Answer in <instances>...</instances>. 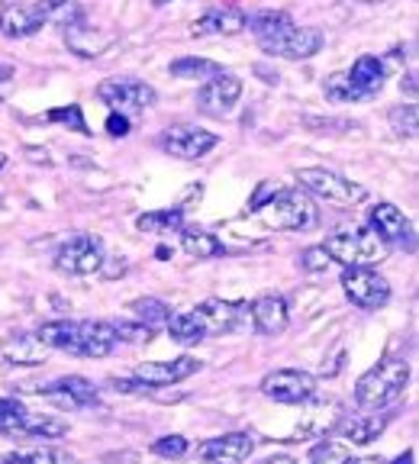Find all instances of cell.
<instances>
[{"label":"cell","mask_w":419,"mask_h":464,"mask_svg":"<svg viewBox=\"0 0 419 464\" xmlns=\"http://www.w3.org/2000/svg\"><path fill=\"white\" fill-rule=\"evenodd\" d=\"M52 348L43 345L36 333H7L0 339V355L7 364H20V368H36L45 364Z\"/></svg>","instance_id":"17"},{"label":"cell","mask_w":419,"mask_h":464,"mask_svg":"<svg viewBox=\"0 0 419 464\" xmlns=\"http://www.w3.org/2000/svg\"><path fill=\"white\" fill-rule=\"evenodd\" d=\"M14 461H20V464H78L65 449H52V445H43V449L14 455Z\"/></svg>","instance_id":"34"},{"label":"cell","mask_w":419,"mask_h":464,"mask_svg":"<svg viewBox=\"0 0 419 464\" xmlns=\"http://www.w3.org/2000/svg\"><path fill=\"white\" fill-rule=\"evenodd\" d=\"M387 120H391V130L397 132V136H406V139L416 136V107H413V103L394 107L391 113H387Z\"/></svg>","instance_id":"35"},{"label":"cell","mask_w":419,"mask_h":464,"mask_svg":"<svg viewBox=\"0 0 419 464\" xmlns=\"http://www.w3.org/2000/svg\"><path fill=\"white\" fill-rule=\"evenodd\" d=\"M246 26L252 29L255 43H258L268 55L290 58V62L317 55L326 43V36L317 26H297L294 16L281 14V10H261Z\"/></svg>","instance_id":"1"},{"label":"cell","mask_w":419,"mask_h":464,"mask_svg":"<svg viewBox=\"0 0 419 464\" xmlns=\"http://www.w3.org/2000/svg\"><path fill=\"white\" fill-rule=\"evenodd\" d=\"M197 371H200V358H194V355L171 358V362H142L136 368V381L145 387H171V384L188 381Z\"/></svg>","instance_id":"14"},{"label":"cell","mask_w":419,"mask_h":464,"mask_svg":"<svg viewBox=\"0 0 419 464\" xmlns=\"http://www.w3.org/2000/svg\"><path fill=\"white\" fill-rule=\"evenodd\" d=\"M161 152L171 155V159H181V161H197L203 159L207 152H213L219 145V136L210 130H200V126H190V123H178V126H168L165 132L159 136Z\"/></svg>","instance_id":"7"},{"label":"cell","mask_w":419,"mask_h":464,"mask_svg":"<svg viewBox=\"0 0 419 464\" xmlns=\"http://www.w3.org/2000/svg\"><path fill=\"white\" fill-rule=\"evenodd\" d=\"M261 219H265V226H275V229H310V226H317L319 213H317V203H313V197L307 194L304 188L297 190H275V197L265 203V207H258Z\"/></svg>","instance_id":"4"},{"label":"cell","mask_w":419,"mask_h":464,"mask_svg":"<svg viewBox=\"0 0 419 464\" xmlns=\"http://www.w3.org/2000/svg\"><path fill=\"white\" fill-rule=\"evenodd\" d=\"M65 432L68 422L55 420L49 413H29V410H23L20 416L0 420V435H10V439H58V435Z\"/></svg>","instance_id":"16"},{"label":"cell","mask_w":419,"mask_h":464,"mask_svg":"<svg viewBox=\"0 0 419 464\" xmlns=\"http://www.w3.org/2000/svg\"><path fill=\"white\" fill-rule=\"evenodd\" d=\"M107 132H110L113 139L130 136V116H123V113H110V116H107Z\"/></svg>","instance_id":"40"},{"label":"cell","mask_w":419,"mask_h":464,"mask_svg":"<svg viewBox=\"0 0 419 464\" xmlns=\"http://www.w3.org/2000/svg\"><path fill=\"white\" fill-rule=\"evenodd\" d=\"M339 284L358 310H381L391 300V284L384 281L375 268H346Z\"/></svg>","instance_id":"10"},{"label":"cell","mask_w":419,"mask_h":464,"mask_svg":"<svg viewBox=\"0 0 419 464\" xmlns=\"http://www.w3.org/2000/svg\"><path fill=\"white\" fill-rule=\"evenodd\" d=\"M400 87H406V94H416V74H406V81H400Z\"/></svg>","instance_id":"44"},{"label":"cell","mask_w":419,"mask_h":464,"mask_svg":"<svg viewBox=\"0 0 419 464\" xmlns=\"http://www.w3.org/2000/svg\"><path fill=\"white\" fill-rule=\"evenodd\" d=\"M239 97H242V81L229 72H219L213 78L203 81V87L197 91V110L207 116H229L236 110Z\"/></svg>","instance_id":"11"},{"label":"cell","mask_w":419,"mask_h":464,"mask_svg":"<svg viewBox=\"0 0 419 464\" xmlns=\"http://www.w3.org/2000/svg\"><path fill=\"white\" fill-rule=\"evenodd\" d=\"M406 381H410V364L404 358H384V362H377L375 368L358 377L355 403L362 410H384L404 393Z\"/></svg>","instance_id":"3"},{"label":"cell","mask_w":419,"mask_h":464,"mask_svg":"<svg viewBox=\"0 0 419 464\" xmlns=\"http://www.w3.org/2000/svg\"><path fill=\"white\" fill-rule=\"evenodd\" d=\"M261 464H297V461L290 455H275V458H265Z\"/></svg>","instance_id":"43"},{"label":"cell","mask_w":419,"mask_h":464,"mask_svg":"<svg viewBox=\"0 0 419 464\" xmlns=\"http://www.w3.org/2000/svg\"><path fill=\"white\" fill-rule=\"evenodd\" d=\"M413 461H416V451L410 449V451H404V455H400V458H397V461H394V464H413Z\"/></svg>","instance_id":"45"},{"label":"cell","mask_w":419,"mask_h":464,"mask_svg":"<svg viewBox=\"0 0 419 464\" xmlns=\"http://www.w3.org/2000/svg\"><path fill=\"white\" fill-rule=\"evenodd\" d=\"M323 248H326V255H329V261H339L346 268H375V265H381V261L391 255V246H387L371 226L333 232V236L323 242Z\"/></svg>","instance_id":"2"},{"label":"cell","mask_w":419,"mask_h":464,"mask_svg":"<svg viewBox=\"0 0 419 464\" xmlns=\"http://www.w3.org/2000/svg\"><path fill=\"white\" fill-rule=\"evenodd\" d=\"M97 97H101L113 113L136 116V113H145V110L155 103V87L136 78H107L97 84Z\"/></svg>","instance_id":"6"},{"label":"cell","mask_w":419,"mask_h":464,"mask_svg":"<svg viewBox=\"0 0 419 464\" xmlns=\"http://www.w3.org/2000/svg\"><path fill=\"white\" fill-rule=\"evenodd\" d=\"M255 451V439L248 432H226L210 439L197 449L203 464H246Z\"/></svg>","instance_id":"12"},{"label":"cell","mask_w":419,"mask_h":464,"mask_svg":"<svg viewBox=\"0 0 419 464\" xmlns=\"http://www.w3.org/2000/svg\"><path fill=\"white\" fill-rule=\"evenodd\" d=\"M45 400H52L62 410H84V406H97V387L81 374H68L58 377L52 384L39 387Z\"/></svg>","instance_id":"13"},{"label":"cell","mask_w":419,"mask_h":464,"mask_svg":"<svg viewBox=\"0 0 419 464\" xmlns=\"http://www.w3.org/2000/svg\"><path fill=\"white\" fill-rule=\"evenodd\" d=\"M101 265H103V242L97 239L94 232H78V236H72L55 255V268L74 277L94 275V271H101Z\"/></svg>","instance_id":"8"},{"label":"cell","mask_w":419,"mask_h":464,"mask_svg":"<svg viewBox=\"0 0 419 464\" xmlns=\"http://www.w3.org/2000/svg\"><path fill=\"white\" fill-rule=\"evenodd\" d=\"M168 333H171L174 342H181V345H197L200 339H207V333H203V323L197 319L194 310H184V313H171V316L165 319Z\"/></svg>","instance_id":"28"},{"label":"cell","mask_w":419,"mask_h":464,"mask_svg":"<svg viewBox=\"0 0 419 464\" xmlns=\"http://www.w3.org/2000/svg\"><path fill=\"white\" fill-rule=\"evenodd\" d=\"M300 268L310 271V275H319V271L329 268V255H326V248H323V246L307 248V252L300 255Z\"/></svg>","instance_id":"39"},{"label":"cell","mask_w":419,"mask_h":464,"mask_svg":"<svg viewBox=\"0 0 419 464\" xmlns=\"http://www.w3.org/2000/svg\"><path fill=\"white\" fill-rule=\"evenodd\" d=\"M188 439H184V435H161V439H155V445H152V451L159 458H184L188 455Z\"/></svg>","instance_id":"36"},{"label":"cell","mask_w":419,"mask_h":464,"mask_svg":"<svg viewBox=\"0 0 419 464\" xmlns=\"http://www.w3.org/2000/svg\"><path fill=\"white\" fill-rule=\"evenodd\" d=\"M132 316H136V323H142V326H159V323H165L168 316H171V310H168V304H161V300L155 297H139L130 304Z\"/></svg>","instance_id":"31"},{"label":"cell","mask_w":419,"mask_h":464,"mask_svg":"<svg viewBox=\"0 0 419 464\" xmlns=\"http://www.w3.org/2000/svg\"><path fill=\"white\" fill-rule=\"evenodd\" d=\"M155 7H165V4H171V0H152Z\"/></svg>","instance_id":"47"},{"label":"cell","mask_w":419,"mask_h":464,"mask_svg":"<svg viewBox=\"0 0 419 464\" xmlns=\"http://www.w3.org/2000/svg\"><path fill=\"white\" fill-rule=\"evenodd\" d=\"M391 422V413H365V416H348L336 426V435H339L346 445H371L377 435L387 429Z\"/></svg>","instance_id":"22"},{"label":"cell","mask_w":419,"mask_h":464,"mask_svg":"<svg viewBox=\"0 0 419 464\" xmlns=\"http://www.w3.org/2000/svg\"><path fill=\"white\" fill-rule=\"evenodd\" d=\"M371 229H375L387 246L413 248V223L404 217L400 207H394V203H377L375 210H371Z\"/></svg>","instance_id":"18"},{"label":"cell","mask_w":419,"mask_h":464,"mask_svg":"<svg viewBox=\"0 0 419 464\" xmlns=\"http://www.w3.org/2000/svg\"><path fill=\"white\" fill-rule=\"evenodd\" d=\"M0 210H4V197H0Z\"/></svg>","instance_id":"49"},{"label":"cell","mask_w":419,"mask_h":464,"mask_svg":"<svg viewBox=\"0 0 419 464\" xmlns=\"http://www.w3.org/2000/svg\"><path fill=\"white\" fill-rule=\"evenodd\" d=\"M136 226L142 232H155V236H165V232H178L184 226V210H181V207H171V210L142 213V217L136 219Z\"/></svg>","instance_id":"29"},{"label":"cell","mask_w":419,"mask_h":464,"mask_svg":"<svg viewBox=\"0 0 419 464\" xmlns=\"http://www.w3.org/2000/svg\"><path fill=\"white\" fill-rule=\"evenodd\" d=\"M33 14H36V20L43 23V26L68 29L84 16V10H81L78 0H36V4H33Z\"/></svg>","instance_id":"24"},{"label":"cell","mask_w":419,"mask_h":464,"mask_svg":"<svg viewBox=\"0 0 419 464\" xmlns=\"http://www.w3.org/2000/svg\"><path fill=\"white\" fill-rule=\"evenodd\" d=\"M348 461H352V449L346 442H336V439H323L310 451V464H348Z\"/></svg>","instance_id":"33"},{"label":"cell","mask_w":419,"mask_h":464,"mask_svg":"<svg viewBox=\"0 0 419 464\" xmlns=\"http://www.w3.org/2000/svg\"><path fill=\"white\" fill-rule=\"evenodd\" d=\"M261 393L268 400H275V403H307V400L317 397V377L307 374V371H297V368H281V371H271V374L261 377Z\"/></svg>","instance_id":"9"},{"label":"cell","mask_w":419,"mask_h":464,"mask_svg":"<svg viewBox=\"0 0 419 464\" xmlns=\"http://www.w3.org/2000/svg\"><path fill=\"white\" fill-rule=\"evenodd\" d=\"M181 248L190 255V258H217L223 252V242L213 236V232L200 229V226H181Z\"/></svg>","instance_id":"27"},{"label":"cell","mask_w":419,"mask_h":464,"mask_svg":"<svg viewBox=\"0 0 419 464\" xmlns=\"http://www.w3.org/2000/svg\"><path fill=\"white\" fill-rule=\"evenodd\" d=\"M348 81L358 87V94L362 97H375L384 87V62L375 55H362L352 65V72H348Z\"/></svg>","instance_id":"26"},{"label":"cell","mask_w":419,"mask_h":464,"mask_svg":"<svg viewBox=\"0 0 419 464\" xmlns=\"http://www.w3.org/2000/svg\"><path fill=\"white\" fill-rule=\"evenodd\" d=\"M110 387H113L116 393H149V387L139 384V381H120V377H113Z\"/></svg>","instance_id":"41"},{"label":"cell","mask_w":419,"mask_h":464,"mask_svg":"<svg viewBox=\"0 0 419 464\" xmlns=\"http://www.w3.org/2000/svg\"><path fill=\"white\" fill-rule=\"evenodd\" d=\"M116 333V342H149L152 339V329L142 326V323H126V319H120V323H110Z\"/></svg>","instance_id":"37"},{"label":"cell","mask_w":419,"mask_h":464,"mask_svg":"<svg viewBox=\"0 0 419 464\" xmlns=\"http://www.w3.org/2000/svg\"><path fill=\"white\" fill-rule=\"evenodd\" d=\"M323 94H326V101H333V103H355V101H365L362 94H358V87L348 81V74L346 72H336V74H329L326 78V84H323Z\"/></svg>","instance_id":"32"},{"label":"cell","mask_w":419,"mask_h":464,"mask_svg":"<svg viewBox=\"0 0 419 464\" xmlns=\"http://www.w3.org/2000/svg\"><path fill=\"white\" fill-rule=\"evenodd\" d=\"M26 406L20 400H0V420H10V416H20Z\"/></svg>","instance_id":"42"},{"label":"cell","mask_w":419,"mask_h":464,"mask_svg":"<svg viewBox=\"0 0 419 464\" xmlns=\"http://www.w3.org/2000/svg\"><path fill=\"white\" fill-rule=\"evenodd\" d=\"M49 120H52V123H72L78 132H91V130H87V123H84V116H81L78 103H68V107H62V110H52Z\"/></svg>","instance_id":"38"},{"label":"cell","mask_w":419,"mask_h":464,"mask_svg":"<svg viewBox=\"0 0 419 464\" xmlns=\"http://www.w3.org/2000/svg\"><path fill=\"white\" fill-rule=\"evenodd\" d=\"M168 72L174 74V78H184V81H207L213 78V74L223 72V65H217V62H210V58H178V62H171V68Z\"/></svg>","instance_id":"30"},{"label":"cell","mask_w":419,"mask_h":464,"mask_svg":"<svg viewBox=\"0 0 419 464\" xmlns=\"http://www.w3.org/2000/svg\"><path fill=\"white\" fill-rule=\"evenodd\" d=\"M43 23L36 20L33 7H23V4H14V7L0 10V36L7 39H26L33 33H39Z\"/></svg>","instance_id":"25"},{"label":"cell","mask_w":419,"mask_h":464,"mask_svg":"<svg viewBox=\"0 0 419 464\" xmlns=\"http://www.w3.org/2000/svg\"><path fill=\"white\" fill-rule=\"evenodd\" d=\"M348 464H384V461H381V458H358V461H355V458H352V461H348Z\"/></svg>","instance_id":"46"},{"label":"cell","mask_w":419,"mask_h":464,"mask_svg":"<svg viewBox=\"0 0 419 464\" xmlns=\"http://www.w3.org/2000/svg\"><path fill=\"white\" fill-rule=\"evenodd\" d=\"M113 33H103V29H91L84 20H78L74 26H68L65 29V43H68V49L74 52V55H81V58H97V55H103V52L113 45Z\"/></svg>","instance_id":"23"},{"label":"cell","mask_w":419,"mask_h":464,"mask_svg":"<svg viewBox=\"0 0 419 464\" xmlns=\"http://www.w3.org/2000/svg\"><path fill=\"white\" fill-rule=\"evenodd\" d=\"M116 342V333L110 323H94V319H84V323H74V339H72V355L81 358H107Z\"/></svg>","instance_id":"15"},{"label":"cell","mask_w":419,"mask_h":464,"mask_svg":"<svg viewBox=\"0 0 419 464\" xmlns=\"http://www.w3.org/2000/svg\"><path fill=\"white\" fill-rule=\"evenodd\" d=\"M297 181H300V188H304L307 194L333 203V207H342V210H346V207H358V203L368 197V190H365L362 184L346 181L342 174L326 171V168H300V171H297Z\"/></svg>","instance_id":"5"},{"label":"cell","mask_w":419,"mask_h":464,"mask_svg":"<svg viewBox=\"0 0 419 464\" xmlns=\"http://www.w3.org/2000/svg\"><path fill=\"white\" fill-rule=\"evenodd\" d=\"M248 310H252V323L261 335H281L290 323L287 304H284V297H278V294H265V297L255 300Z\"/></svg>","instance_id":"21"},{"label":"cell","mask_w":419,"mask_h":464,"mask_svg":"<svg viewBox=\"0 0 419 464\" xmlns=\"http://www.w3.org/2000/svg\"><path fill=\"white\" fill-rule=\"evenodd\" d=\"M246 306L229 304V300H203L200 306H194L197 319L203 323V333L207 335H226L239 326V316H242Z\"/></svg>","instance_id":"19"},{"label":"cell","mask_w":419,"mask_h":464,"mask_svg":"<svg viewBox=\"0 0 419 464\" xmlns=\"http://www.w3.org/2000/svg\"><path fill=\"white\" fill-rule=\"evenodd\" d=\"M4 165H7V155H4V152H0V168H4Z\"/></svg>","instance_id":"48"},{"label":"cell","mask_w":419,"mask_h":464,"mask_svg":"<svg viewBox=\"0 0 419 464\" xmlns=\"http://www.w3.org/2000/svg\"><path fill=\"white\" fill-rule=\"evenodd\" d=\"M248 23V16L236 7H217V10H207L200 20H194L190 26V36H236L242 33Z\"/></svg>","instance_id":"20"}]
</instances>
